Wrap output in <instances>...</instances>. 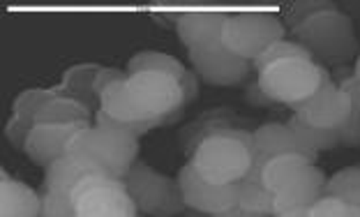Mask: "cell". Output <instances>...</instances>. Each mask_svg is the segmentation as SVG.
<instances>
[{"mask_svg":"<svg viewBox=\"0 0 360 217\" xmlns=\"http://www.w3.org/2000/svg\"><path fill=\"white\" fill-rule=\"evenodd\" d=\"M243 100L248 102L250 107H257V109H270V107H275V102L270 100L264 91H261L259 81H250V86H245Z\"/></svg>","mask_w":360,"mask_h":217,"instance_id":"31","label":"cell"},{"mask_svg":"<svg viewBox=\"0 0 360 217\" xmlns=\"http://www.w3.org/2000/svg\"><path fill=\"white\" fill-rule=\"evenodd\" d=\"M354 77L360 81V53H358V58H356V63H354Z\"/></svg>","mask_w":360,"mask_h":217,"instance_id":"34","label":"cell"},{"mask_svg":"<svg viewBox=\"0 0 360 217\" xmlns=\"http://www.w3.org/2000/svg\"><path fill=\"white\" fill-rule=\"evenodd\" d=\"M229 14L224 12H185L178 14L176 35L187 51L222 42V30Z\"/></svg>","mask_w":360,"mask_h":217,"instance_id":"15","label":"cell"},{"mask_svg":"<svg viewBox=\"0 0 360 217\" xmlns=\"http://www.w3.org/2000/svg\"><path fill=\"white\" fill-rule=\"evenodd\" d=\"M42 195L0 171V217H39Z\"/></svg>","mask_w":360,"mask_h":217,"instance_id":"17","label":"cell"},{"mask_svg":"<svg viewBox=\"0 0 360 217\" xmlns=\"http://www.w3.org/2000/svg\"><path fill=\"white\" fill-rule=\"evenodd\" d=\"M51 98H53L51 88H46V91L44 88H28V91H23L21 95H16V100L12 104V116L35 125L37 111L42 109V104L49 102Z\"/></svg>","mask_w":360,"mask_h":217,"instance_id":"25","label":"cell"},{"mask_svg":"<svg viewBox=\"0 0 360 217\" xmlns=\"http://www.w3.org/2000/svg\"><path fill=\"white\" fill-rule=\"evenodd\" d=\"M307 217H360V206L342 199L321 197L307 211Z\"/></svg>","mask_w":360,"mask_h":217,"instance_id":"26","label":"cell"},{"mask_svg":"<svg viewBox=\"0 0 360 217\" xmlns=\"http://www.w3.org/2000/svg\"><path fill=\"white\" fill-rule=\"evenodd\" d=\"M289 109L314 127H323V130H345V125L349 123V116H351V98L328 74L323 86L319 88L312 98Z\"/></svg>","mask_w":360,"mask_h":217,"instance_id":"9","label":"cell"},{"mask_svg":"<svg viewBox=\"0 0 360 217\" xmlns=\"http://www.w3.org/2000/svg\"><path fill=\"white\" fill-rule=\"evenodd\" d=\"M255 136L248 130L212 127L196 139L190 164L203 180L215 185L240 183L252 166Z\"/></svg>","mask_w":360,"mask_h":217,"instance_id":"1","label":"cell"},{"mask_svg":"<svg viewBox=\"0 0 360 217\" xmlns=\"http://www.w3.org/2000/svg\"><path fill=\"white\" fill-rule=\"evenodd\" d=\"M286 125H289L291 130L298 134V139L305 143L309 150H314L316 155L321 150L338 148L342 143V130H323V127H314V125L305 123L298 114H293Z\"/></svg>","mask_w":360,"mask_h":217,"instance_id":"21","label":"cell"},{"mask_svg":"<svg viewBox=\"0 0 360 217\" xmlns=\"http://www.w3.org/2000/svg\"><path fill=\"white\" fill-rule=\"evenodd\" d=\"M178 183H180V192H183V201L187 208L199 213H222L229 208L238 206V192L240 185L231 183V185H215L203 180L196 169L192 164H183L178 171Z\"/></svg>","mask_w":360,"mask_h":217,"instance_id":"10","label":"cell"},{"mask_svg":"<svg viewBox=\"0 0 360 217\" xmlns=\"http://www.w3.org/2000/svg\"><path fill=\"white\" fill-rule=\"evenodd\" d=\"M125 88L141 120H171L174 123L183 116L187 95L176 77L165 74V72H136L127 77Z\"/></svg>","mask_w":360,"mask_h":217,"instance_id":"4","label":"cell"},{"mask_svg":"<svg viewBox=\"0 0 360 217\" xmlns=\"http://www.w3.org/2000/svg\"><path fill=\"white\" fill-rule=\"evenodd\" d=\"M68 155L88 159L122 183L139 157V139L111 127L88 125L72 136Z\"/></svg>","mask_w":360,"mask_h":217,"instance_id":"3","label":"cell"},{"mask_svg":"<svg viewBox=\"0 0 360 217\" xmlns=\"http://www.w3.org/2000/svg\"><path fill=\"white\" fill-rule=\"evenodd\" d=\"M277 217H307V211H296V213H289V215H277Z\"/></svg>","mask_w":360,"mask_h":217,"instance_id":"35","label":"cell"},{"mask_svg":"<svg viewBox=\"0 0 360 217\" xmlns=\"http://www.w3.org/2000/svg\"><path fill=\"white\" fill-rule=\"evenodd\" d=\"M212 217H266V215H257V213L245 211V208H240V206H233V208H229V211L215 213Z\"/></svg>","mask_w":360,"mask_h":217,"instance_id":"32","label":"cell"},{"mask_svg":"<svg viewBox=\"0 0 360 217\" xmlns=\"http://www.w3.org/2000/svg\"><path fill=\"white\" fill-rule=\"evenodd\" d=\"M338 86L349 93L351 98V116L349 123L342 130V143L345 148H360V81L354 77V70H338L335 72Z\"/></svg>","mask_w":360,"mask_h":217,"instance_id":"19","label":"cell"},{"mask_svg":"<svg viewBox=\"0 0 360 217\" xmlns=\"http://www.w3.org/2000/svg\"><path fill=\"white\" fill-rule=\"evenodd\" d=\"M122 185L136 213L143 217H178L187 211L178 178H169L146 162H134Z\"/></svg>","mask_w":360,"mask_h":217,"instance_id":"5","label":"cell"},{"mask_svg":"<svg viewBox=\"0 0 360 217\" xmlns=\"http://www.w3.org/2000/svg\"><path fill=\"white\" fill-rule=\"evenodd\" d=\"M88 178H111V176L97 164L88 162V159L65 155L60 159H56L51 166H46L44 190L51 192V195H58L63 199L72 201L77 188ZM111 180H116V178H111Z\"/></svg>","mask_w":360,"mask_h":217,"instance_id":"14","label":"cell"},{"mask_svg":"<svg viewBox=\"0 0 360 217\" xmlns=\"http://www.w3.org/2000/svg\"><path fill=\"white\" fill-rule=\"evenodd\" d=\"M323 197L342 199L360 206V166H347L342 171L333 173L328 183H326Z\"/></svg>","mask_w":360,"mask_h":217,"instance_id":"22","label":"cell"},{"mask_svg":"<svg viewBox=\"0 0 360 217\" xmlns=\"http://www.w3.org/2000/svg\"><path fill=\"white\" fill-rule=\"evenodd\" d=\"M326 72L314 60H282L259 72L257 81L275 104H284L286 109L307 102L323 86Z\"/></svg>","mask_w":360,"mask_h":217,"instance_id":"6","label":"cell"},{"mask_svg":"<svg viewBox=\"0 0 360 217\" xmlns=\"http://www.w3.org/2000/svg\"><path fill=\"white\" fill-rule=\"evenodd\" d=\"M255 146H252V166L248 176H255V178H261V169L277 155H302L307 157L309 162L316 164V152L309 150L305 143L298 139V134L291 130L289 125L284 123H266L257 127L255 132Z\"/></svg>","mask_w":360,"mask_h":217,"instance_id":"11","label":"cell"},{"mask_svg":"<svg viewBox=\"0 0 360 217\" xmlns=\"http://www.w3.org/2000/svg\"><path fill=\"white\" fill-rule=\"evenodd\" d=\"M296 42L312 53L319 65H345L358 58V37L354 30V21L338 7L323 10L300 23L296 30Z\"/></svg>","mask_w":360,"mask_h":217,"instance_id":"2","label":"cell"},{"mask_svg":"<svg viewBox=\"0 0 360 217\" xmlns=\"http://www.w3.org/2000/svg\"><path fill=\"white\" fill-rule=\"evenodd\" d=\"M178 217H212L208 213H199V211H192V208H187V211H183Z\"/></svg>","mask_w":360,"mask_h":217,"instance_id":"33","label":"cell"},{"mask_svg":"<svg viewBox=\"0 0 360 217\" xmlns=\"http://www.w3.org/2000/svg\"><path fill=\"white\" fill-rule=\"evenodd\" d=\"M32 127H35L32 123H26V120L12 116L5 125V136L10 139V143L16 150H23L26 148V141H28V134H30Z\"/></svg>","mask_w":360,"mask_h":217,"instance_id":"29","label":"cell"},{"mask_svg":"<svg viewBox=\"0 0 360 217\" xmlns=\"http://www.w3.org/2000/svg\"><path fill=\"white\" fill-rule=\"evenodd\" d=\"M314 164L309 162L307 157L302 155H277L273 159H268V162L264 164V169H261V180H264V188L268 192H275L282 188V185L293 178L298 171H302L305 166Z\"/></svg>","mask_w":360,"mask_h":217,"instance_id":"20","label":"cell"},{"mask_svg":"<svg viewBox=\"0 0 360 217\" xmlns=\"http://www.w3.org/2000/svg\"><path fill=\"white\" fill-rule=\"evenodd\" d=\"M335 7L333 3H296L291 5L289 10H286V28L289 30H296L300 23H305L309 17H314V14L323 12V10H330Z\"/></svg>","mask_w":360,"mask_h":217,"instance_id":"27","label":"cell"},{"mask_svg":"<svg viewBox=\"0 0 360 217\" xmlns=\"http://www.w3.org/2000/svg\"><path fill=\"white\" fill-rule=\"evenodd\" d=\"M127 74H136V72H165V74L176 77L185 88L187 102H192L199 95V84H196V74L187 70L183 63L174 55L165 51H139L127 60L125 67Z\"/></svg>","mask_w":360,"mask_h":217,"instance_id":"16","label":"cell"},{"mask_svg":"<svg viewBox=\"0 0 360 217\" xmlns=\"http://www.w3.org/2000/svg\"><path fill=\"white\" fill-rule=\"evenodd\" d=\"M39 217H75V204L51 192H42V208Z\"/></svg>","mask_w":360,"mask_h":217,"instance_id":"28","label":"cell"},{"mask_svg":"<svg viewBox=\"0 0 360 217\" xmlns=\"http://www.w3.org/2000/svg\"><path fill=\"white\" fill-rule=\"evenodd\" d=\"M286 23L270 12H240L229 14L222 30V44L240 58L255 63L268 46L282 42Z\"/></svg>","mask_w":360,"mask_h":217,"instance_id":"7","label":"cell"},{"mask_svg":"<svg viewBox=\"0 0 360 217\" xmlns=\"http://www.w3.org/2000/svg\"><path fill=\"white\" fill-rule=\"evenodd\" d=\"M240 192H238V206L250 213L275 217V197L273 192L264 188V183H245L240 180Z\"/></svg>","mask_w":360,"mask_h":217,"instance_id":"23","label":"cell"},{"mask_svg":"<svg viewBox=\"0 0 360 217\" xmlns=\"http://www.w3.org/2000/svg\"><path fill=\"white\" fill-rule=\"evenodd\" d=\"M129 74L125 70H118V67H100L95 77V84H93V93L97 95V100H100V95L106 91L109 86L118 84V81H125Z\"/></svg>","mask_w":360,"mask_h":217,"instance_id":"30","label":"cell"},{"mask_svg":"<svg viewBox=\"0 0 360 217\" xmlns=\"http://www.w3.org/2000/svg\"><path fill=\"white\" fill-rule=\"evenodd\" d=\"M139 217H143V215H139Z\"/></svg>","mask_w":360,"mask_h":217,"instance_id":"36","label":"cell"},{"mask_svg":"<svg viewBox=\"0 0 360 217\" xmlns=\"http://www.w3.org/2000/svg\"><path fill=\"white\" fill-rule=\"evenodd\" d=\"M282 60H314V58L302 44L282 39V42H275L273 46H268V49L255 60V72L259 74V72H264L266 67L275 65V63H282Z\"/></svg>","mask_w":360,"mask_h":217,"instance_id":"24","label":"cell"},{"mask_svg":"<svg viewBox=\"0 0 360 217\" xmlns=\"http://www.w3.org/2000/svg\"><path fill=\"white\" fill-rule=\"evenodd\" d=\"M326 173L316 164L305 166L293 178H289L280 190L275 192V217L289 215L296 211H309L326 190Z\"/></svg>","mask_w":360,"mask_h":217,"instance_id":"12","label":"cell"},{"mask_svg":"<svg viewBox=\"0 0 360 217\" xmlns=\"http://www.w3.org/2000/svg\"><path fill=\"white\" fill-rule=\"evenodd\" d=\"M90 123H72V125H35L28 134L23 152L37 166H51L56 159L68 155V146L72 136L81 132Z\"/></svg>","mask_w":360,"mask_h":217,"instance_id":"13","label":"cell"},{"mask_svg":"<svg viewBox=\"0 0 360 217\" xmlns=\"http://www.w3.org/2000/svg\"><path fill=\"white\" fill-rule=\"evenodd\" d=\"M95 116L88 104L63 98V95H53L51 100L42 104L37 111L35 125H72V123H90Z\"/></svg>","mask_w":360,"mask_h":217,"instance_id":"18","label":"cell"},{"mask_svg":"<svg viewBox=\"0 0 360 217\" xmlns=\"http://www.w3.org/2000/svg\"><path fill=\"white\" fill-rule=\"evenodd\" d=\"M194 74L201 79L203 84L217 86V88H236L243 86L255 72V63L240 58L226 49L222 42L201 46V49L187 51Z\"/></svg>","mask_w":360,"mask_h":217,"instance_id":"8","label":"cell"}]
</instances>
